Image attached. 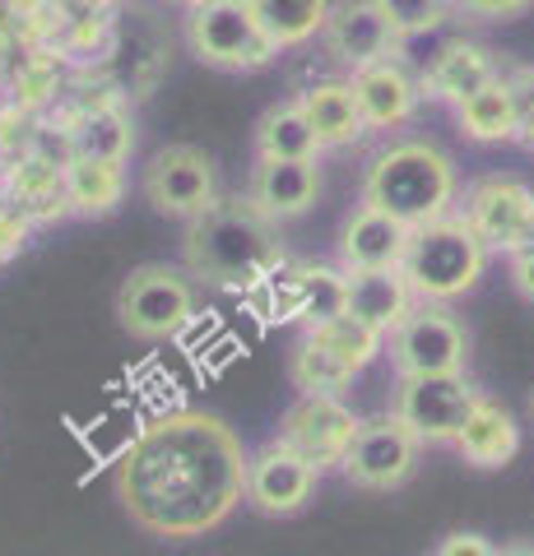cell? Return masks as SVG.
<instances>
[{
	"mask_svg": "<svg viewBox=\"0 0 534 556\" xmlns=\"http://www.w3.org/2000/svg\"><path fill=\"white\" fill-rule=\"evenodd\" d=\"M112 486L135 529L196 543L247 501V450L214 413H159L122 450Z\"/></svg>",
	"mask_w": 534,
	"mask_h": 556,
	"instance_id": "obj_1",
	"label": "cell"
},
{
	"mask_svg": "<svg viewBox=\"0 0 534 556\" xmlns=\"http://www.w3.org/2000/svg\"><path fill=\"white\" fill-rule=\"evenodd\" d=\"M280 223H270L247 195H219L182 232V269L210 288L270 283L288 260L280 247Z\"/></svg>",
	"mask_w": 534,
	"mask_h": 556,
	"instance_id": "obj_2",
	"label": "cell"
},
{
	"mask_svg": "<svg viewBox=\"0 0 534 556\" xmlns=\"http://www.w3.org/2000/svg\"><path fill=\"white\" fill-rule=\"evenodd\" d=\"M358 190H363V204L386 208L390 218L409 223V228H423V223L456 214L460 172L451 163V153L433 144V139L400 135L368 159Z\"/></svg>",
	"mask_w": 534,
	"mask_h": 556,
	"instance_id": "obj_3",
	"label": "cell"
},
{
	"mask_svg": "<svg viewBox=\"0 0 534 556\" xmlns=\"http://www.w3.org/2000/svg\"><path fill=\"white\" fill-rule=\"evenodd\" d=\"M488 260H493V251L479 241V232L470 223L460 214H446L437 223L413 228L400 274L419 302L451 306L464 298V292L479 288V278L488 274Z\"/></svg>",
	"mask_w": 534,
	"mask_h": 556,
	"instance_id": "obj_4",
	"label": "cell"
},
{
	"mask_svg": "<svg viewBox=\"0 0 534 556\" xmlns=\"http://www.w3.org/2000/svg\"><path fill=\"white\" fill-rule=\"evenodd\" d=\"M116 320L131 339L167 343L196 320V278L177 265H140L116 288Z\"/></svg>",
	"mask_w": 534,
	"mask_h": 556,
	"instance_id": "obj_5",
	"label": "cell"
},
{
	"mask_svg": "<svg viewBox=\"0 0 534 556\" xmlns=\"http://www.w3.org/2000/svg\"><path fill=\"white\" fill-rule=\"evenodd\" d=\"M186 47L200 65L228 70V75H251L280 56V47L265 38V28L247 10V0H204V5L186 10Z\"/></svg>",
	"mask_w": 534,
	"mask_h": 556,
	"instance_id": "obj_6",
	"label": "cell"
},
{
	"mask_svg": "<svg viewBox=\"0 0 534 556\" xmlns=\"http://www.w3.org/2000/svg\"><path fill=\"white\" fill-rule=\"evenodd\" d=\"M386 357L395 376H442V371H464L470 362V329L451 306L419 302L386 334Z\"/></svg>",
	"mask_w": 534,
	"mask_h": 556,
	"instance_id": "obj_7",
	"label": "cell"
},
{
	"mask_svg": "<svg viewBox=\"0 0 534 556\" xmlns=\"http://www.w3.org/2000/svg\"><path fill=\"white\" fill-rule=\"evenodd\" d=\"M474 404L479 390L464 371L395 376V394H390V413L419 437V445H456Z\"/></svg>",
	"mask_w": 534,
	"mask_h": 556,
	"instance_id": "obj_8",
	"label": "cell"
},
{
	"mask_svg": "<svg viewBox=\"0 0 534 556\" xmlns=\"http://www.w3.org/2000/svg\"><path fill=\"white\" fill-rule=\"evenodd\" d=\"M456 214L479 232L488 251L516 255L534 247V186L511 172H488V177L470 181Z\"/></svg>",
	"mask_w": 534,
	"mask_h": 556,
	"instance_id": "obj_9",
	"label": "cell"
},
{
	"mask_svg": "<svg viewBox=\"0 0 534 556\" xmlns=\"http://www.w3.org/2000/svg\"><path fill=\"white\" fill-rule=\"evenodd\" d=\"M140 190L153 214L182 218V223L200 218L223 195L214 159L196 144H163L159 153H149V163L140 172Z\"/></svg>",
	"mask_w": 534,
	"mask_h": 556,
	"instance_id": "obj_10",
	"label": "cell"
},
{
	"mask_svg": "<svg viewBox=\"0 0 534 556\" xmlns=\"http://www.w3.org/2000/svg\"><path fill=\"white\" fill-rule=\"evenodd\" d=\"M358 427H363V417L344 404V394H298L274 427V441L302 455L316 473H331L349 455Z\"/></svg>",
	"mask_w": 534,
	"mask_h": 556,
	"instance_id": "obj_11",
	"label": "cell"
},
{
	"mask_svg": "<svg viewBox=\"0 0 534 556\" xmlns=\"http://www.w3.org/2000/svg\"><path fill=\"white\" fill-rule=\"evenodd\" d=\"M419 455H423V445L400 417L376 413V417H363L339 473L353 486H363V492H395V486H405L419 473Z\"/></svg>",
	"mask_w": 534,
	"mask_h": 556,
	"instance_id": "obj_12",
	"label": "cell"
},
{
	"mask_svg": "<svg viewBox=\"0 0 534 556\" xmlns=\"http://www.w3.org/2000/svg\"><path fill=\"white\" fill-rule=\"evenodd\" d=\"M316 482H321L316 468L274 437L247 455V506L270 519L298 515L316 496Z\"/></svg>",
	"mask_w": 534,
	"mask_h": 556,
	"instance_id": "obj_13",
	"label": "cell"
},
{
	"mask_svg": "<svg viewBox=\"0 0 534 556\" xmlns=\"http://www.w3.org/2000/svg\"><path fill=\"white\" fill-rule=\"evenodd\" d=\"M321 47L331 61L363 70L382 56H400V33L382 0H335L331 20L321 28Z\"/></svg>",
	"mask_w": 534,
	"mask_h": 556,
	"instance_id": "obj_14",
	"label": "cell"
},
{
	"mask_svg": "<svg viewBox=\"0 0 534 556\" xmlns=\"http://www.w3.org/2000/svg\"><path fill=\"white\" fill-rule=\"evenodd\" d=\"M349 84H353V98H358V112H363L368 130H405L419 116L423 84L400 56H382L363 70H349Z\"/></svg>",
	"mask_w": 534,
	"mask_h": 556,
	"instance_id": "obj_15",
	"label": "cell"
},
{
	"mask_svg": "<svg viewBox=\"0 0 534 556\" xmlns=\"http://www.w3.org/2000/svg\"><path fill=\"white\" fill-rule=\"evenodd\" d=\"M502 75H507L502 56H497L493 47L474 42V38H451L446 47L433 51V61H427L419 84H423V98L460 108L464 98H474L479 89H488V84Z\"/></svg>",
	"mask_w": 534,
	"mask_h": 556,
	"instance_id": "obj_16",
	"label": "cell"
},
{
	"mask_svg": "<svg viewBox=\"0 0 534 556\" xmlns=\"http://www.w3.org/2000/svg\"><path fill=\"white\" fill-rule=\"evenodd\" d=\"M413 228L400 218H390L386 208L376 204H353V214L344 218L339 228V269H400L405 251H409Z\"/></svg>",
	"mask_w": 534,
	"mask_h": 556,
	"instance_id": "obj_17",
	"label": "cell"
},
{
	"mask_svg": "<svg viewBox=\"0 0 534 556\" xmlns=\"http://www.w3.org/2000/svg\"><path fill=\"white\" fill-rule=\"evenodd\" d=\"M0 200H10L33 228L71 218V195H65V167L24 153L20 163H10L0 172Z\"/></svg>",
	"mask_w": 534,
	"mask_h": 556,
	"instance_id": "obj_18",
	"label": "cell"
},
{
	"mask_svg": "<svg viewBox=\"0 0 534 556\" xmlns=\"http://www.w3.org/2000/svg\"><path fill=\"white\" fill-rule=\"evenodd\" d=\"M321 195V167L316 163H270L256 159L251 181H247V200L261 208L270 223H288L302 218L307 208Z\"/></svg>",
	"mask_w": 534,
	"mask_h": 556,
	"instance_id": "obj_19",
	"label": "cell"
},
{
	"mask_svg": "<svg viewBox=\"0 0 534 556\" xmlns=\"http://www.w3.org/2000/svg\"><path fill=\"white\" fill-rule=\"evenodd\" d=\"M456 455L470 468H507L516 455H521V422L507 404L479 394V404L464 417L460 437H456Z\"/></svg>",
	"mask_w": 534,
	"mask_h": 556,
	"instance_id": "obj_20",
	"label": "cell"
},
{
	"mask_svg": "<svg viewBox=\"0 0 534 556\" xmlns=\"http://www.w3.org/2000/svg\"><path fill=\"white\" fill-rule=\"evenodd\" d=\"M298 102H302L307 121H312L321 153L325 149H349V144H358V139L368 135V121H363V112H358V98H353L349 79L307 84V89L298 93Z\"/></svg>",
	"mask_w": 534,
	"mask_h": 556,
	"instance_id": "obj_21",
	"label": "cell"
},
{
	"mask_svg": "<svg viewBox=\"0 0 534 556\" xmlns=\"http://www.w3.org/2000/svg\"><path fill=\"white\" fill-rule=\"evenodd\" d=\"M75 139V159H94V163H131L135 153V121L126 112V102L112 108H94V112H51Z\"/></svg>",
	"mask_w": 534,
	"mask_h": 556,
	"instance_id": "obj_22",
	"label": "cell"
},
{
	"mask_svg": "<svg viewBox=\"0 0 534 556\" xmlns=\"http://www.w3.org/2000/svg\"><path fill=\"white\" fill-rule=\"evenodd\" d=\"M413 306H419V298H413V288L405 283L400 269H358V274H349V316L372 325L376 334H390Z\"/></svg>",
	"mask_w": 534,
	"mask_h": 556,
	"instance_id": "obj_23",
	"label": "cell"
},
{
	"mask_svg": "<svg viewBox=\"0 0 534 556\" xmlns=\"http://www.w3.org/2000/svg\"><path fill=\"white\" fill-rule=\"evenodd\" d=\"M288 311L307 329H321L349 311V274L339 265H298L288 278Z\"/></svg>",
	"mask_w": 534,
	"mask_h": 556,
	"instance_id": "obj_24",
	"label": "cell"
},
{
	"mask_svg": "<svg viewBox=\"0 0 534 556\" xmlns=\"http://www.w3.org/2000/svg\"><path fill=\"white\" fill-rule=\"evenodd\" d=\"M316 130L307 121L302 102H274L265 108V116L256 121V159H270V163H316Z\"/></svg>",
	"mask_w": 534,
	"mask_h": 556,
	"instance_id": "obj_25",
	"label": "cell"
},
{
	"mask_svg": "<svg viewBox=\"0 0 534 556\" xmlns=\"http://www.w3.org/2000/svg\"><path fill=\"white\" fill-rule=\"evenodd\" d=\"M335 0H247L256 24L265 28V38L280 51H298L312 38H321L325 20H331Z\"/></svg>",
	"mask_w": 534,
	"mask_h": 556,
	"instance_id": "obj_26",
	"label": "cell"
},
{
	"mask_svg": "<svg viewBox=\"0 0 534 556\" xmlns=\"http://www.w3.org/2000/svg\"><path fill=\"white\" fill-rule=\"evenodd\" d=\"M65 195H71V214H79V218L116 214L126 200V163L75 159L65 167Z\"/></svg>",
	"mask_w": 534,
	"mask_h": 556,
	"instance_id": "obj_27",
	"label": "cell"
},
{
	"mask_svg": "<svg viewBox=\"0 0 534 556\" xmlns=\"http://www.w3.org/2000/svg\"><path fill=\"white\" fill-rule=\"evenodd\" d=\"M456 126L464 139L474 144H507L516 139V93H511V79H493L488 89H479L474 98H464L456 108Z\"/></svg>",
	"mask_w": 534,
	"mask_h": 556,
	"instance_id": "obj_28",
	"label": "cell"
},
{
	"mask_svg": "<svg viewBox=\"0 0 534 556\" xmlns=\"http://www.w3.org/2000/svg\"><path fill=\"white\" fill-rule=\"evenodd\" d=\"M65 93V70H61V51H47V47H28L20 65L10 70V102H20L24 112H38L42 108H57Z\"/></svg>",
	"mask_w": 534,
	"mask_h": 556,
	"instance_id": "obj_29",
	"label": "cell"
},
{
	"mask_svg": "<svg viewBox=\"0 0 534 556\" xmlns=\"http://www.w3.org/2000/svg\"><path fill=\"white\" fill-rule=\"evenodd\" d=\"M288 376L298 394H344L358 380V371L349 367L344 357H335L316 334H302L298 348H293V362H288Z\"/></svg>",
	"mask_w": 534,
	"mask_h": 556,
	"instance_id": "obj_30",
	"label": "cell"
},
{
	"mask_svg": "<svg viewBox=\"0 0 534 556\" xmlns=\"http://www.w3.org/2000/svg\"><path fill=\"white\" fill-rule=\"evenodd\" d=\"M307 334H316L325 348H331V353L335 357H344V362H349V367L358 371V376H363L368 367H372V362L376 357H382L386 353V334H376V329L372 325H363V320H353L349 316V311H344V316L339 320H331V325H321V329H307Z\"/></svg>",
	"mask_w": 534,
	"mask_h": 556,
	"instance_id": "obj_31",
	"label": "cell"
},
{
	"mask_svg": "<svg viewBox=\"0 0 534 556\" xmlns=\"http://www.w3.org/2000/svg\"><path fill=\"white\" fill-rule=\"evenodd\" d=\"M382 5H386V14H390L395 33H400V47H405L409 38H423V33L442 28V24L456 14L451 0H382Z\"/></svg>",
	"mask_w": 534,
	"mask_h": 556,
	"instance_id": "obj_32",
	"label": "cell"
},
{
	"mask_svg": "<svg viewBox=\"0 0 534 556\" xmlns=\"http://www.w3.org/2000/svg\"><path fill=\"white\" fill-rule=\"evenodd\" d=\"M38 112H24L20 102H0V172L10 163H20L24 153H33V139H38Z\"/></svg>",
	"mask_w": 534,
	"mask_h": 556,
	"instance_id": "obj_33",
	"label": "cell"
},
{
	"mask_svg": "<svg viewBox=\"0 0 534 556\" xmlns=\"http://www.w3.org/2000/svg\"><path fill=\"white\" fill-rule=\"evenodd\" d=\"M507 79L516 93V144L534 153V65H516Z\"/></svg>",
	"mask_w": 534,
	"mask_h": 556,
	"instance_id": "obj_34",
	"label": "cell"
},
{
	"mask_svg": "<svg viewBox=\"0 0 534 556\" xmlns=\"http://www.w3.org/2000/svg\"><path fill=\"white\" fill-rule=\"evenodd\" d=\"M456 14L464 20H484V24H507V20H521V14L534 10V0H451Z\"/></svg>",
	"mask_w": 534,
	"mask_h": 556,
	"instance_id": "obj_35",
	"label": "cell"
},
{
	"mask_svg": "<svg viewBox=\"0 0 534 556\" xmlns=\"http://www.w3.org/2000/svg\"><path fill=\"white\" fill-rule=\"evenodd\" d=\"M437 556H497V547L488 543L484 533H451L437 547Z\"/></svg>",
	"mask_w": 534,
	"mask_h": 556,
	"instance_id": "obj_36",
	"label": "cell"
},
{
	"mask_svg": "<svg viewBox=\"0 0 534 556\" xmlns=\"http://www.w3.org/2000/svg\"><path fill=\"white\" fill-rule=\"evenodd\" d=\"M507 260H511V288L521 292L525 302H534V247L516 251V255H507Z\"/></svg>",
	"mask_w": 534,
	"mask_h": 556,
	"instance_id": "obj_37",
	"label": "cell"
},
{
	"mask_svg": "<svg viewBox=\"0 0 534 556\" xmlns=\"http://www.w3.org/2000/svg\"><path fill=\"white\" fill-rule=\"evenodd\" d=\"M497 556H534L530 543H507V547H497Z\"/></svg>",
	"mask_w": 534,
	"mask_h": 556,
	"instance_id": "obj_38",
	"label": "cell"
},
{
	"mask_svg": "<svg viewBox=\"0 0 534 556\" xmlns=\"http://www.w3.org/2000/svg\"><path fill=\"white\" fill-rule=\"evenodd\" d=\"M177 5H186V10H196V5H204V0H177Z\"/></svg>",
	"mask_w": 534,
	"mask_h": 556,
	"instance_id": "obj_39",
	"label": "cell"
},
{
	"mask_svg": "<svg viewBox=\"0 0 534 556\" xmlns=\"http://www.w3.org/2000/svg\"><path fill=\"white\" fill-rule=\"evenodd\" d=\"M530 417H534V390H530Z\"/></svg>",
	"mask_w": 534,
	"mask_h": 556,
	"instance_id": "obj_40",
	"label": "cell"
}]
</instances>
